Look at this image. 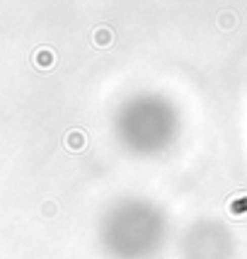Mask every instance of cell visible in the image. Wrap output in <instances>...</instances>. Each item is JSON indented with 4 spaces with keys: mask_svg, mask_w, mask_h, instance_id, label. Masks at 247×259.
Wrapping results in <instances>:
<instances>
[{
    "mask_svg": "<svg viewBox=\"0 0 247 259\" xmlns=\"http://www.w3.org/2000/svg\"><path fill=\"white\" fill-rule=\"evenodd\" d=\"M116 134L124 146L134 153H160L177 136V112L160 95H136L119 109Z\"/></svg>",
    "mask_w": 247,
    "mask_h": 259,
    "instance_id": "obj_1",
    "label": "cell"
},
{
    "mask_svg": "<svg viewBox=\"0 0 247 259\" xmlns=\"http://www.w3.org/2000/svg\"><path fill=\"white\" fill-rule=\"evenodd\" d=\"M165 223L150 203L129 201L116 206L104 221V245L114 257L143 259L160 247Z\"/></svg>",
    "mask_w": 247,
    "mask_h": 259,
    "instance_id": "obj_2",
    "label": "cell"
}]
</instances>
